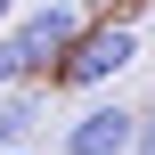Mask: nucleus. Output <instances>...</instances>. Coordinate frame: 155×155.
<instances>
[{
	"mask_svg": "<svg viewBox=\"0 0 155 155\" xmlns=\"http://www.w3.org/2000/svg\"><path fill=\"white\" fill-rule=\"evenodd\" d=\"M33 131H41V90L25 82V90H8V98H0V155L33 147Z\"/></svg>",
	"mask_w": 155,
	"mask_h": 155,
	"instance_id": "nucleus-4",
	"label": "nucleus"
},
{
	"mask_svg": "<svg viewBox=\"0 0 155 155\" xmlns=\"http://www.w3.org/2000/svg\"><path fill=\"white\" fill-rule=\"evenodd\" d=\"M8 41L25 49L33 74H57V57L82 41V8H74V0H41V8H25V16L8 25Z\"/></svg>",
	"mask_w": 155,
	"mask_h": 155,
	"instance_id": "nucleus-2",
	"label": "nucleus"
},
{
	"mask_svg": "<svg viewBox=\"0 0 155 155\" xmlns=\"http://www.w3.org/2000/svg\"><path fill=\"white\" fill-rule=\"evenodd\" d=\"M8 25H16V0H0V33H8Z\"/></svg>",
	"mask_w": 155,
	"mask_h": 155,
	"instance_id": "nucleus-7",
	"label": "nucleus"
},
{
	"mask_svg": "<svg viewBox=\"0 0 155 155\" xmlns=\"http://www.w3.org/2000/svg\"><path fill=\"white\" fill-rule=\"evenodd\" d=\"M131 155H155V114H139V147Z\"/></svg>",
	"mask_w": 155,
	"mask_h": 155,
	"instance_id": "nucleus-6",
	"label": "nucleus"
},
{
	"mask_svg": "<svg viewBox=\"0 0 155 155\" xmlns=\"http://www.w3.org/2000/svg\"><path fill=\"white\" fill-rule=\"evenodd\" d=\"M25 82H33V65H25V49L0 33V90H25Z\"/></svg>",
	"mask_w": 155,
	"mask_h": 155,
	"instance_id": "nucleus-5",
	"label": "nucleus"
},
{
	"mask_svg": "<svg viewBox=\"0 0 155 155\" xmlns=\"http://www.w3.org/2000/svg\"><path fill=\"white\" fill-rule=\"evenodd\" d=\"M16 155H33V147H16Z\"/></svg>",
	"mask_w": 155,
	"mask_h": 155,
	"instance_id": "nucleus-8",
	"label": "nucleus"
},
{
	"mask_svg": "<svg viewBox=\"0 0 155 155\" xmlns=\"http://www.w3.org/2000/svg\"><path fill=\"white\" fill-rule=\"evenodd\" d=\"M131 147H139V114H131V106H90V114L65 131L57 155H131Z\"/></svg>",
	"mask_w": 155,
	"mask_h": 155,
	"instance_id": "nucleus-3",
	"label": "nucleus"
},
{
	"mask_svg": "<svg viewBox=\"0 0 155 155\" xmlns=\"http://www.w3.org/2000/svg\"><path fill=\"white\" fill-rule=\"evenodd\" d=\"M131 57H139V33H131V25H82V41L57 57V82H74V90H98V82H114Z\"/></svg>",
	"mask_w": 155,
	"mask_h": 155,
	"instance_id": "nucleus-1",
	"label": "nucleus"
}]
</instances>
